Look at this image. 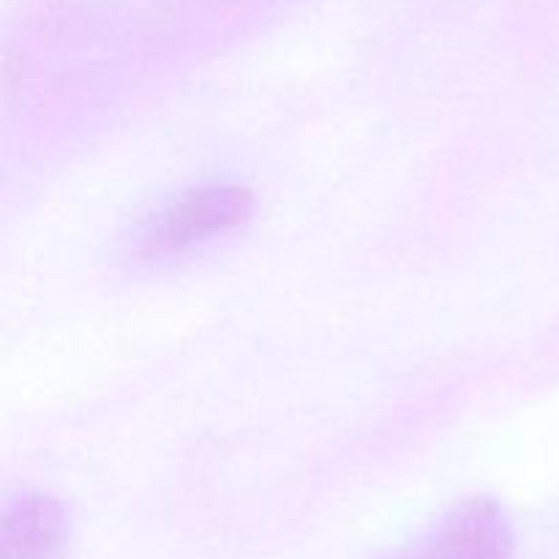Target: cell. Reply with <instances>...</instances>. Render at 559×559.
I'll return each mask as SVG.
<instances>
[{
  "instance_id": "cell-1",
  "label": "cell",
  "mask_w": 559,
  "mask_h": 559,
  "mask_svg": "<svg viewBox=\"0 0 559 559\" xmlns=\"http://www.w3.org/2000/svg\"><path fill=\"white\" fill-rule=\"evenodd\" d=\"M254 213V194L246 186H200L153 213L136 233V254L164 260L197 243L235 233Z\"/></svg>"
},
{
  "instance_id": "cell-2",
  "label": "cell",
  "mask_w": 559,
  "mask_h": 559,
  "mask_svg": "<svg viewBox=\"0 0 559 559\" xmlns=\"http://www.w3.org/2000/svg\"><path fill=\"white\" fill-rule=\"evenodd\" d=\"M393 559H513L511 519L500 502L475 497L448 511Z\"/></svg>"
},
{
  "instance_id": "cell-3",
  "label": "cell",
  "mask_w": 559,
  "mask_h": 559,
  "mask_svg": "<svg viewBox=\"0 0 559 559\" xmlns=\"http://www.w3.org/2000/svg\"><path fill=\"white\" fill-rule=\"evenodd\" d=\"M69 530V513L55 497L20 495L0 516V559H60Z\"/></svg>"
}]
</instances>
